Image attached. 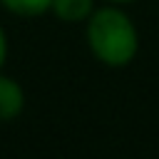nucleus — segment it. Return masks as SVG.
Masks as SVG:
<instances>
[{"instance_id": "1", "label": "nucleus", "mask_w": 159, "mask_h": 159, "mask_svg": "<svg viewBox=\"0 0 159 159\" xmlns=\"http://www.w3.org/2000/svg\"><path fill=\"white\" fill-rule=\"evenodd\" d=\"M84 40L92 57L112 70L132 65L139 52V30L124 5H99L84 22Z\"/></svg>"}, {"instance_id": "2", "label": "nucleus", "mask_w": 159, "mask_h": 159, "mask_svg": "<svg viewBox=\"0 0 159 159\" xmlns=\"http://www.w3.org/2000/svg\"><path fill=\"white\" fill-rule=\"evenodd\" d=\"M25 112V89L22 84L0 72V122H15Z\"/></svg>"}, {"instance_id": "3", "label": "nucleus", "mask_w": 159, "mask_h": 159, "mask_svg": "<svg viewBox=\"0 0 159 159\" xmlns=\"http://www.w3.org/2000/svg\"><path fill=\"white\" fill-rule=\"evenodd\" d=\"M97 10L94 0H52V15L60 20V22H67V25H84L89 20V15Z\"/></svg>"}, {"instance_id": "4", "label": "nucleus", "mask_w": 159, "mask_h": 159, "mask_svg": "<svg viewBox=\"0 0 159 159\" xmlns=\"http://www.w3.org/2000/svg\"><path fill=\"white\" fill-rule=\"evenodd\" d=\"M0 7L17 17H40L52 10V0H0Z\"/></svg>"}, {"instance_id": "5", "label": "nucleus", "mask_w": 159, "mask_h": 159, "mask_svg": "<svg viewBox=\"0 0 159 159\" xmlns=\"http://www.w3.org/2000/svg\"><path fill=\"white\" fill-rule=\"evenodd\" d=\"M5 60H7V35H5V30L0 25V72L5 67Z\"/></svg>"}, {"instance_id": "6", "label": "nucleus", "mask_w": 159, "mask_h": 159, "mask_svg": "<svg viewBox=\"0 0 159 159\" xmlns=\"http://www.w3.org/2000/svg\"><path fill=\"white\" fill-rule=\"evenodd\" d=\"M104 2H112V5H132L137 0H104Z\"/></svg>"}]
</instances>
